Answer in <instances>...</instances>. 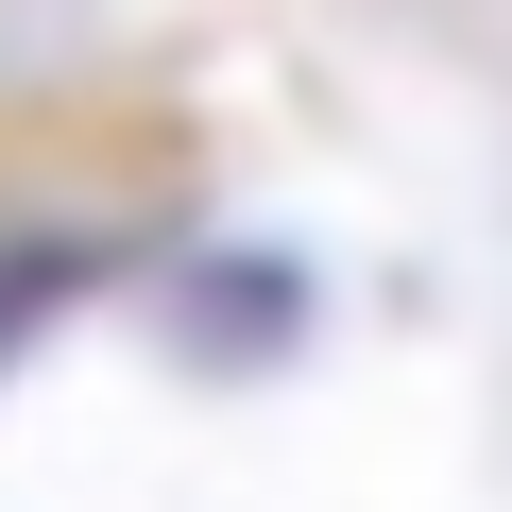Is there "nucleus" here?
I'll return each instance as SVG.
<instances>
[{"mask_svg": "<svg viewBox=\"0 0 512 512\" xmlns=\"http://www.w3.org/2000/svg\"><path fill=\"white\" fill-rule=\"evenodd\" d=\"M86 291V239H18V256H0V342H18V325H52Z\"/></svg>", "mask_w": 512, "mask_h": 512, "instance_id": "f257e3e1", "label": "nucleus"}]
</instances>
